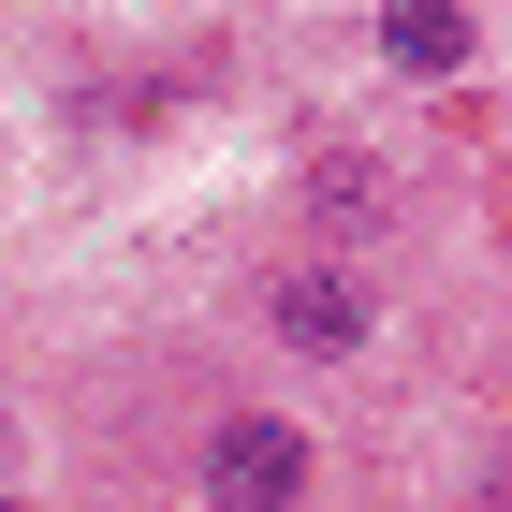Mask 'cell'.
Masks as SVG:
<instances>
[{
	"label": "cell",
	"mask_w": 512,
	"mask_h": 512,
	"mask_svg": "<svg viewBox=\"0 0 512 512\" xmlns=\"http://www.w3.org/2000/svg\"><path fill=\"white\" fill-rule=\"evenodd\" d=\"M191 483H205V512H308L322 454H308L293 410H220V425L191 439Z\"/></svg>",
	"instance_id": "6da1fadb"
},
{
	"label": "cell",
	"mask_w": 512,
	"mask_h": 512,
	"mask_svg": "<svg viewBox=\"0 0 512 512\" xmlns=\"http://www.w3.org/2000/svg\"><path fill=\"white\" fill-rule=\"evenodd\" d=\"M264 337H278L293 366H352L366 337H381V308H366V278H352V264H293V278L264 293Z\"/></svg>",
	"instance_id": "7a4b0ae2"
},
{
	"label": "cell",
	"mask_w": 512,
	"mask_h": 512,
	"mask_svg": "<svg viewBox=\"0 0 512 512\" xmlns=\"http://www.w3.org/2000/svg\"><path fill=\"white\" fill-rule=\"evenodd\" d=\"M366 44H381L395 88H469L483 74V15H469V0H381Z\"/></svg>",
	"instance_id": "3957f363"
},
{
	"label": "cell",
	"mask_w": 512,
	"mask_h": 512,
	"mask_svg": "<svg viewBox=\"0 0 512 512\" xmlns=\"http://www.w3.org/2000/svg\"><path fill=\"white\" fill-rule=\"evenodd\" d=\"M308 220L322 235H366V220H381V176H366V161H308Z\"/></svg>",
	"instance_id": "277c9868"
}]
</instances>
